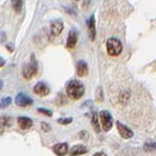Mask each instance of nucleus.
Returning <instances> with one entry per match:
<instances>
[{"label": "nucleus", "instance_id": "f257e3e1", "mask_svg": "<svg viewBox=\"0 0 156 156\" xmlns=\"http://www.w3.org/2000/svg\"><path fill=\"white\" fill-rule=\"evenodd\" d=\"M66 93L70 98L78 100L84 94V85L78 80H71L66 87Z\"/></svg>", "mask_w": 156, "mask_h": 156}, {"label": "nucleus", "instance_id": "f03ea898", "mask_svg": "<svg viewBox=\"0 0 156 156\" xmlns=\"http://www.w3.org/2000/svg\"><path fill=\"white\" fill-rule=\"evenodd\" d=\"M121 51H122V44L119 40L114 39V37L108 39V41H107V52H108L109 55L117 57L121 53Z\"/></svg>", "mask_w": 156, "mask_h": 156}, {"label": "nucleus", "instance_id": "7ed1b4c3", "mask_svg": "<svg viewBox=\"0 0 156 156\" xmlns=\"http://www.w3.org/2000/svg\"><path fill=\"white\" fill-rule=\"evenodd\" d=\"M100 121H101V125L105 131H109L113 126V118L107 111H102L100 113Z\"/></svg>", "mask_w": 156, "mask_h": 156}, {"label": "nucleus", "instance_id": "20e7f679", "mask_svg": "<svg viewBox=\"0 0 156 156\" xmlns=\"http://www.w3.org/2000/svg\"><path fill=\"white\" fill-rule=\"evenodd\" d=\"M36 72H37V64H36V61L33 58L31 61L24 67L23 75H24V77L27 78V79H30V78H33L36 75Z\"/></svg>", "mask_w": 156, "mask_h": 156}, {"label": "nucleus", "instance_id": "39448f33", "mask_svg": "<svg viewBox=\"0 0 156 156\" xmlns=\"http://www.w3.org/2000/svg\"><path fill=\"white\" fill-rule=\"evenodd\" d=\"M16 105H18L20 107H27V106L33 105V100L29 98V96H27V95L20 93L16 96Z\"/></svg>", "mask_w": 156, "mask_h": 156}, {"label": "nucleus", "instance_id": "423d86ee", "mask_svg": "<svg viewBox=\"0 0 156 156\" xmlns=\"http://www.w3.org/2000/svg\"><path fill=\"white\" fill-rule=\"evenodd\" d=\"M34 93L37 94V95H40V96H46V95L49 94V88H48L44 83L40 82V83H37V84L35 85V88H34Z\"/></svg>", "mask_w": 156, "mask_h": 156}, {"label": "nucleus", "instance_id": "0eeeda50", "mask_svg": "<svg viewBox=\"0 0 156 156\" xmlns=\"http://www.w3.org/2000/svg\"><path fill=\"white\" fill-rule=\"evenodd\" d=\"M117 127L118 130H119V133L121 135V137H124V138H131V137L133 136V132L129 129V127H126L125 125H122L120 121H118L117 122Z\"/></svg>", "mask_w": 156, "mask_h": 156}, {"label": "nucleus", "instance_id": "6e6552de", "mask_svg": "<svg viewBox=\"0 0 156 156\" xmlns=\"http://www.w3.org/2000/svg\"><path fill=\"white\" fill-rule=\"evenodd\" d=\"M53 151L58 156H64L66 155V153L69 151V145L66 143H58L53 147Z\"/></svg>", "mask_w": 156, "mask_h": 156}, {"label": "nucleus", "instance_id": "1a4fd4ad", "mask_svg": "<svg viewBox=\"0 0 156 156\" xmlns=\"http://www.w3.org/2000/svg\"><path fill=\"white\" fill-rule=\"evenodd\" d=\"M77 39H78L77 31L76 30H71L70 34H69V37H67V42H66L67 48H73L76 46V43H77Z\"/></svg>", "mask_w": 156, "mask_h": 156}, {"label": "nucleus", "instance_id": "9d476101", "mask_svg": "<svg viewBox=\"0 0 156 156\" xmlns=\"http://www.w3.org/2000/svg\"><path fill=\"white\" fill-rule=\"evenodd\" d=\"M18 125H20V129L23 130H28L33 126V120L30 118L27 117H20L18 118Z\"/></svg>", "mask_w": 156, "mask_h": 156}, {"label": "nucleus", "instance_id": "9b49d317", "mask_svg": "<svg viewBox=\"0 0 156 156\" xmlns=\"http://www.w3.org/2000/svg\"><path fill=\"white\" fill-rule=\"evenodd\" d=\"M88 30H89V36L91 40H95L96 36V29H95V17L91 16L88 20Z\"/></svg>", "mask_w": 156, "mask_h": 156}, {"label": "nucleus", "instance_id": "f8f14e48", "mask_svg": "<svg viewBox=\"0 0 156 156\" xmlns=\"http://www.w3.org/2000/svg\"><path fill=\"white\" fill-rule=\"evenodd\" d=\"M62 29H64V25H62V23H61L60 20H54V22H52V24H51V31H52L53 35L57 36L59 34H61Z\"/></svg>", "mask_w": 156, "mask_h": 156}, {"label": "nucleus", "instance_id": "ddd939ff", "mask_svg": "<svg viewBox=\"0 0 156 156\" xmlns=\"http://www.w3.org/2000/svg\"><path fill=\"white\" fill-rule=\"evenodd\" d=\"M77 75L79 77H84L88 75V65L85 61L80 60L77 64Z\"/></svg>", "mask_w": 156, "mask_h": 156}, {"label": "nucleus", "instance_id": "4468645a", "mask_svg": "<svg viewBox=\"0 0 156 156\" xmlns=\"http://www.w3.org/2000/svg\"><path fill=\"white\" fill-rule=\"evenodd\" d=\"M88 151V149L84 147V145H75L71 151H70V155L71 156H78V155H83Z\"/></svg>", "mask_w": 156, "mask_h": 156}, {"label": "nucleus", "instance_id": "2eb2a0df", "mask_svg": "<svg viewBox=\"0 0 156 156\" xmlns=\"http://www.w3.org/2000/svg\"><path fill=\"white\" fill-rule=\"evenodd\" d=\"M11 4H12V7L15 9L16 12H20V11H22V7H23V0H12Z\"/></svg>", "mask_w": 156, "mask_h": 156}, {"label": "nucleus", "instance_id": "dca6fc26", "mask_svg": "<svg viewBox=\"0 0 156 156\" xmlns=\"http://www.w3.org/2000/svg\"><path fill=\"white\" fill-rule=\"evenodd\" d=\"M91 122H93V125H94V127H95V131H96V132H100V131H101V129H100V124H98V115H96L95 113L93 114V120H91Z\"/></svg>", "mask_w": 156, "mask_h": 156}, {"label": "nucleus", "instance_id": "f3484780", "mask_svg": "<svg viewBox=\"0 0 156 156\" xmlns=\"http://www.w3.org/2000/svg\"><path fill=\"white\" fill-rule=\"evenodd\" d=\"M11 101H12V98H2L1 101H0V108H6L10 103H11Z\"/></svg>", "mask_w": 156, "mask_h": 156}, {"label": "nucleus", "instance_id": "a211bd4d", "mask_svg": "<svg viewBox=\"0 0 156 156\" xmlns=\"http://www.w3.org/2000/svg\"><path fill=\"white\" fill-rule=\"evenodd\" d=\"M40 113H42V114H44V115H47V117H52V111H49V109H44V108H39L37 109Z\"/></svg>", "mask_w": 156, "mask_h": 156}, {"label": "nucleus", "instance_id": "6ab92c4d", "mask_svg": "<svg viewBox=\"0 0 156 156\" xmlns=\"http://www.w3.org/2000/svg\"><path fill=\"white\" fill-rule=\"evenodd\" d=\"M72 121V118H67V119H59L58 122L59 124H62V125H67Z\"/></svg>", "mask_w": 156, "mask_h": 156}, {"label": "nucleus", "instance_id": "aec40b11", "mask_svg": "<svg viewBox=\"0 0 156 156\" xmlns=\"http://www.w3.org/2000/svg\"><path fill=\"white\" fill-rule=\"evenodd\" d=\"M102 98H101V88H98V101H102Z\"/></svg>", "mask_w": 156, "mask_h": 156}, {"label": "nucleus", "instance_id": "412c9836", "mask_svg": "<svg viewBox=\"0 0 156 156\" xmlns=\"http://www.w3.org/2000/svg\"><path fill=\"white\" fill-rule=\"evenodd\" d=\"M42 129L46 130V131H48V130H49V126H48L46 122H43V124H42Z\"/></svg>", "mask_w": 156, "mask_h": 156}, {"label": "nucleus", "instance_id": "4be33fe9", "mask_svg": "<svg viewBox=\"0 0 156 156\" xmlns=\"http://www.w3.org/2000/svg\"><path fill=\"white\" fill-rule=\"evenodd\" d=\"M94 156H106V154H103V153H96Z\"/></svg>", "mask_w": 156, "mask_h": 156}, {"label": "nucleus", "instance_id": "5701e85b", "mask_svg": "<svg viewBox=\"0 0 156 156\" xmlns=\"http://www.w3.org/2000/svg\"><path fill=\"white\" fill-rule=\"evenodd\" d=\"M2 65H4V60L0 58V66H2Z\"/></svg>", "mask_w": 156, "mask_h": 156}, {"label": "nucleus", "instance_id": "b1692460", "mask_svg": "<svg viewBox=\"0 0 156 156\" xmlns=\"http://www.w3.org/2000/svg\"><path fill=\"white\" fill-rule=\"evenodd\" d=\"M2 88V80H0V89Z\"/></svg>", "mask_w": 156, "mask_h": 156}, {"label": "nucleus", "instance_id": "393cba45", "mask_svg": "<svg viewBox=\"0 0 156 156\" xmlns=\"http://www.w3.org/2000/svg\"><path fill=\"white\" fill-rule=\"evenodd\" d=\"M76 1H78V0H76Z\"/></svg>", "mask_w": 156, "mask_h": 156}]
</instances>
